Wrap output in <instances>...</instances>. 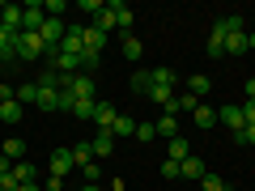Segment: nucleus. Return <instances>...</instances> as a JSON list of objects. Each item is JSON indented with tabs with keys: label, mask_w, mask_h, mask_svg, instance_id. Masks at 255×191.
<instances>
[{
	"label": "nucleus",
	"mask_w": 255,
	"mask_h": 191,
	"mask_svg": "<svg viewBox=\"0 0 255 191\" xmlns=\"http://www.w3.org/2000/svg\"><path fill=\"white\" fill-rule=\"evenodd\" d=\"M94 106H98V102H81V98H77L73 102V115L77 119H94Z\"/></svg>",
	"instance_id": "obj_30"
},
{
	"label": "nucleus",
	"mask_w": 255,
	"mask_h": 191,
	"mask_svg": "<svg viewBox=\"0 0 255 191\" xmlns=\"http://www.w3.org/2000/svg\"><path fill=\"white\" fill-rule=\"evenodd\" d=\"M0 21H4V4H0Z\"/></svg>",
	"instance_id": "obj_46"
},
{
	"label": "nucleus",
	"mask_w": 255,
	"mask_h": 191,
	"mask_svg": "<svg viewBox=\"0 0 255 191\" xmlns=\"http://www.w3.org/2000/svg\"><path fill=\"white\" fill-rule=\"evenodd\" d=\"M209 90H213V81H209V77H200V73H196V77H187V94H191L196 102H204V94H209Z\"/></svg>",
	"instance_id": "obj_20"
},
{
	"label": "nucleus",
	"mask_w": 255,
	"mask_h": 191,
	"mask_svg": "<svg viewBox=\"0 0 255 191\" xmlns=\"http://www.w3.org/2000/svg\"><path fill=\"white\" fill-rule=\"evenodd\" d=\"M162 179H179V162H166L162 166Z\"/></svg>",
	"instance_id": "obj_38"
},
{
	"label": "nucleus",
	"mask_w": 255,
	"mask_h": 191,
	"mask_svg": "<svg viewBox=\"0 0 255 191\" xmlns=\"http://www.w3.org/2000/svg\"><path fill=\"white\" fill-rule=\"evenodd\" d=\"M47 170H51V179H64V174L77 170V162H73V153H68V149H55L51 162H47Z\"/></svg>",
	"instance_id": "obj_4"
},
{
	"label": "nucleus",
	"mask_w": 255,
	"mask_h": 191,
	"mask_svg": "<svg viewBox=\"0 0 255 191\" xmlns=\"http://www.w3.org/2000/svg\"><path fill=\"white\" fill-rule=\"evenodd\" d=\"M21 30H43V21H47V13H43V4L38 0H30V4H21Z\"/></svg>",
	"instance_id": "obj_6"
},
{
	"label": "nucleus",
	"mask_w": 255,
	"mask_h": 191,
	"mask_svg": "<svg viewBox=\"0 0 255 191\" xmlns=\"http://www.w3.org/2000/svg\"><path fill=\"white\" fill-rule=\"evenodd\" d=\"M0 119H4V123H21V119H26V106H21L17 98H13V102H0Z\"/></svg>",
	"instance_id": "obj_17"
},
{
	"label": "nucleus",
	"mask_w": 255,
	"mask_h": 191,
	"mask_svg": "<svg viewBox=\"0 0 255 191\" xmlns=\"http://www.w3.org/2000/svg\"><path fill=\"white\" fill-rule=\"evenodd\" d=\"M73 102H77L73 94H68V90H60V110H73Z\"/></svg>",
	"instance_id": "obj_39"
},
{
	"label": "nucleus",
	"mask_w": 255,
	"mask_h": 191,
	"mask_svg": "<svg viewBox=\"0 0 255 191\" xmlns=\"http://www.w3.org/2000/svg\"><path fill=\"white\" fill-rule=\"evenodd\" d=\"M17 102H21V106H34V102H38V81H21L17 85Z\"/></svg>",
	"instance_id": "obj_25"
},
{
	"label": "nucleus",
	"mask_w": 255,
	"mask_h": 191,
	"mask_svg": "<svg viewBox=\"0 0 255 191\" xmlns=\"http://www.w3.org/2000/svg\"><path fill=\"white\" fill-rule=\"evenodd\" d=\"M0 153L9 157V162H26V140L9 136V140H4V145H0Z\"/></svg>",
	"instance_id": "obj_18"
},
{
	"label": "nucleus",
	"mask_w": 255,
	"mask_h": 191,
	"mask_svg": "<svg viewBox=\"0 0 255 191\" xmlns=\"http://www.w3.org/2000/svg\"><path fill=\"white\" fill-rule=\"evenodd\" d=\"M107 9H111V17H115V26L124 30V34H128V30H132V17H136V13L128 9L124 0H107Z\"/></svg>",
	"instance_id": "obj_8"
},
{
	"label": "nucleus",
	"mask_w": 255,
	"mask_h": 191,
	"mask_svg": "<svg viewBox=\"0 0 255 191\" xmlns=\"http://www.w3.org/2000/svg\"><path fill=\"white\" fill-rule=\"evenodd\" d=\"M13 179L17 183H38V170L30 162H13Z\"/></svg>",
	"instance_id": "obj_27"
},
{
	"label": "nucleus",
	"mask_w": 255,
	"mask_h": 191,
	"mask_svg": "<svg viewBox=\"0 0 255 191\" xmlns=\"http://www.w3.org/2000/svg\"><path fill=\"white\" fill-rule=\"evenodd\" d=\"M90 145H94V157H107V153H115V136H111V127H107V132L98 127V136H94Z\"/></svg>",
	"instance_id": "obj_16"
},
{
	"label": "nucleus",
	"mask_w": 255,
	"mask_h": 191,
	"mask_svg": "<svg viewBox=\"0 0 255 191\" xmlns=\"http://www.w3.org/2000/svg\"><path fill=\"white\" fill-rule=\"evenodd\" d=\"M81 43H85V51H90V55H102V47H107V34H102L98 26H85ZM85 51H81V55H85Z\"/></svg>",
	"instance_id": "obj_11"
},
{
	"label": "nucleus",
	"mask_w": 255,
	"mask_h": 191,
	"mask_svg": "<svg viewBox=\"0 0 255 191\" xmlns=\"http://www.w3.org/2000/svg\"><path fill=\"white\" fill-rule=\"evenodd\" d=\"M17 191H43V183H21Z\"/></svg>",
	"instance_id": "obj_42"
},
{
	"label": "nucleus",
	"mask_w": 255,
	"mask_h": 191,
	"mask_svg": "<svg viewBox=\"0 0 255 191\" xmlns=\"http://www.w3.org/2000/svg\"><path fill=\"white\" fill-rule=\"evenodd\" d=\"M81 34H85V26H68V34H64V43H60V51H64V55H81V51H85V43H81Z\"/></svg>",
	"instance_id": "obj_10"
},
{
	"label": "nucleus",
	"mask_w": 255,
	"mask_h": 191,
	"mask_svg": "<svg viewBox=\"0 0 255 191\" xmlns=\"http://www.w3.org/2000/svg\"><path fill=\"white\" fill-rule=\"evenodd\" d=\"M247 51H255V30H251V34H247Z\"/></svg>",
	"instance_id": "obj_45"
},
{
	"label": "nucleus",
	"mask_w": 255,
	"mask_h": 191,
	"mask_svg": "<svg viewBox=\"0 0 255 191\" xmlns=\"http://www.w3.org/2000/svg\"><path fill=\"white\" fill-rule=\"evenodd\" d=\"M234 140H238V145H255V123H247L243 132H238V136H234Z\"/></svg>",
	"instance_id": "obj_32"
},
{
	"label": "nucleus",
	"mask_w": 255,
	"mask_h": 191,
	"mask_svg": "<svg viewBox=\"0 0 255 191\" xmlns=\"http://www.w3.org/2000/svg\"><path fill=\"white\" fill-rule=\"evenodd\" d=\"M247 98H255V77H251V81H247Z\"/></svg>",
	"instance_id": "obj_44"
},
{
	"label": "nucleus",
	"mask_w": 255,
	"mask_h": 191,
	"mask_svg": "<svg viewBox=\"0 0 255 191\" xmlns=\"http://www.w3.org/2000/svg\"><path fill=\"white\" fill-rule=\"evenodd\" d=\"M68 153H73V162H77V170H85V166L94 162V145H90V140H81V145H73V149H68Z\"/></svg>",
	"instance_id": "obj_21"
},
{
	"label": "nucleus",
	"mask_w": 255,
	"mask_h": 191,
	"mask_svg": "<svg viewBox=\"0 0 255 191\" xmlns=\"http://www.w3.org/2000/svg\"><path fill=\"white\" fill-rule=\"evenodd\" d=\"M204 51H209L213 60H221V55H226V26H221V21H213V30H209V43H204Z\"/></svg>",
	"instance_id": "obj_7"
},
{
	"label": "nucleus",
	"mask_w": 255,
	"mask_h": 191,
	"mask_svg": "<svg viewBox=\"0 0 255 191\" xmlns=\"http://www.w3.org/2000/svg\"><path fill=\"white\" fill-rule=\"evenodd\" d=\"M204 174H209V166H204L200 157H187V162H179V179H196V183H200Z\"/></svg>",
	"instance_id": "obj_13"
},
{
	"label": "nucleus",
	"mask_w": 255,
	"mask_h": 191,
	"mask_svg": "<svg viewBox=\"0 0 255 191\" xmlns=\"http://www.w3.org/2000/svg\"><path fill=\"white\" fill-rule=\"evenodd\" d=\"M119 51H124V60L136 64L140 55H145V43H140V38H132V34H124V47H119Z\"/></svg>",
	"instance_id": "obj_23"
},
{
	"label": "nucleus",
	"mask_w": 255,
	"mask_h": 191,
	"mask_svg": "<svg viewBox=\"0 0 255 191\" xmlns=\"http://www.w3.org/2000/svg\"><path fill=\"white\" fill-rule=\"evenodd\" d=\"M17 187H21V183L13 179V174H0V191H17Z\"/></svg>",
	"instance_id": "obj_35"
},
{
	"label": "nucleus",
	"mask_w": 255,
	"mask_h": 191,
	"mask_svg": "<svg viewBox=\"0 0 255 191\" xmlns=\"http://www.w3.org/2000/svg\"><path fill=\"white\" fill-rule=\"evenodd\" d=\"M149 98L162 102V106L174 98V68H166V64H157V68H153V85H149Z\"/></svg>",
	"instance_id": "obj_1"
},
{
	"label": "nucleus",
	"mask_w": 255,
	"mask_h": 191,
	"mask_svg": "<svg viewBox=\"0 0 255 191\" xmlns=\"http://www.w3.org/2000/svg\"><path fill=\"white\" fill-rule=\"evenodd\" d=\"M128 85H132L136 94H145V98H149V85H153V68H140V73H132V81H128Z\"/></svg>",
	"instance_id": "obj_24"
},
{
	"label": "nucleus",
	"mask_w": 255,
	"mask_h": 191,
	"mask_svg": "<svg viewBox=\"0 0 255 191\" xmlns=\"http://www.w3.org/2000/svg\"><path fill=\"white\" fill-rule=\"evenodd\" d=\"M157 132H153V123H136V140H153Z\"/></svg>",
	"instance_id": "obj_34"
},
{
	"label": "nucleus",
	"mask_w": 255,
	"mask_h": 191,
	"mask_svg": "<svg viewBox=\"0 0 255 191\" xmlns=\"http://www.w3.org/2000/svg\"><path fill=\"white\" fill-rule=\"evenodd\" d=\"M60 90H68L73 98H81V102H94V77H90V73L64 77V81H60Z\"/></svg>",
	"instance_id": "obj_3"
},
{
	"label": "nucleus",
	"mask_w": 255,
	"mask_h": 191,
	"mask_svg": "<svg viewBox=\"0 0 255 191\" xmlns=\"http://www.w3.org/2000/svg\"><path fill=\"white\" fill-rule=\"evenodd\" d=\"M217 123H226L230 132H234V136H238V132H243V127H247V119H243V106H234V102H226V106L217 110Z\"/></svg>",
	"instance_id": "obj_5"
},
{
	"label": "nucleus",
	"mask_w": 255,
	"mask_h": 191,
	"mask_svg": "<svg viewBox=\"0 0 255 191\" xmlns=\"http://www.w3.org/2000/svg\"><path fill=\"white\" fill-rule=\"evenodd\" d=\"M38 110H60V90H38Z\"/></svg>",
	"instance_id": "obj_26"
},
{
	"label": "nucleus",
	"mask_w": 255,
	"mask_h": 191,
	"mask_svg": "<svg viewBox=\"0 0 255 191\" xmlns=\"http://www.w3.org/2000/svg\"><path fill=\"white\" fill-rule=\"evenodd\" d=\"M64 9H68V4H64V0H43V13H47V17H60Z\"/></svg>",
	"instance_id": "obj_31"
},
{
	"label": "nucleus",
	"mask_w": 255,
	"mask_h": 191,
	"mask_svg": "<svg viewBox=\"0 0 255 191\" xmlns=\"http://www.w3.org/2000/svg\"><path fill=\"white\" fill-rule=\"evenodd\" d=\"M247 51V30H238V34H226V55H243Z\"/></svg>",
	"instance_id": "obj_28"
},
{
	"label": "nucleus",
	"mask_w": 255,
	"mask_h": 191,
	"mask_svg": "<svg viewBox=\"0 0 255 191\" xmlns=\"http://www.w3.org/2000/svg\"><path fill=\"white\" fill-rule=\"evenodd\" d=\"M191 119H196V127H200V132H209V127H217V106L200 102V106L191 110Z\"/></svg>",
	"instance_id": "obj_12"
},
{
	"label": "nucleus",
	"mask_w": 255,
	"mask_h": 191,
	"mask_svg": "<svg viewBox=\"0 0 255 191\" xmlns=\"http://www.w3.org/2000/svg\"><path fill=\"white\" fill-rule=\"evenodd\" d=\"M0 174H13V162H9L4 153H0Z\"/></svg>",
	"instance_id": "obj_41"
},
{
	"label": "nucleus",
	"mask_w": 255,
	"mask_h": 191,
	"mask_svg": "<svg viewBox=\"0 0 255 191\" xmlns=\"http://www.w3.org/2000/svg\"><path fill=\"white\" fill-rule=\"evenodd\" d=\"M81 174H85V183H102V170H98V162H90Z\"/></svg>",
	"instance_id": "obj_33"
},
{
	"label": "nucleus",
	"mask_w": 255,
	"mask_h": 191,
	"mask_svg": "<svg viewBox=\"0 0 255 191\" xmlns=\"http://www.w3.org/2000/svg\"><path fill=\"white\" fill-rule=\"evenodd\" d=\"M77 191H102V187H98V183H81V187H77Z\"/></svg>",
	"instance_id": "obj_43"
},
{
	"label": "nucleus",
	"mask_w": 255,
	"mask_h": 191,
	"mask_svg": "<svg viewBox=\"0 0 255 191\" xmlns=\"http://www.w3.org/2000/svg\"><path fill=\"white\" fill-rule=\"evenodd\" d=\"M243 119H247V123H255V98L243 102Z\"/></svg>",
	"instance_id": "obj_37"
},
{
	"label": "nucleus",
	"mask_w": 255,
	"mask_h": 191,
	"mask_svg": "<svg viewBox=\"0 0 255 191\" xmlns=\"http://www.w3.org/2000/svg\"><path fill=\"white\" fill-rule=\"evenodd\" d=\"M111 136H136V119H132V115H119L115 119V123H111Z\"/></svg>",
	"instance_id": "obj_22"
},
{
	"label": "nucleus",
	"mask_w": 255,
	"mask_h": 191,
	"mask_svg": "<svg viewBox=\"0 0 255 191\" xmlns=\"http://www.w3.org/2000/svg\"><path fill=\"white\" fill-rule=\"evenodd\" d=\"M38 183H43V191H60L64 187V179H38Z\"/></svg>",
	"instance_id": "obj_40"
},
{
	"label": "nucleus",
	"mask_w": 255,
	"mask_h": 191,
	"mask_svg": "<svg viewBox=\"0 0 255 191\" xmlns=\"http://www.w3.org/2000/svg\"><path fill=\"white\" fill-rule=\"evenodd\" d=\"M153 132H157L162 140H174V136H179V115H157Z\"/></svg>",
	"instance_id": "obj_14"
},
{
	"label": "nucleus",
	"mask_w": 255,
	"mask_h": 191,
	"mask_svg": "<svg viewBox=\"0 0 255 191\" xmlns=\"http://www.w3.org/2000/svg\"><path fill=\"white\" fill-rule=\"evenodd\" d=\"M43 55H47L43 34H38V30H21V34H17V60L34 64V60H43Z\"/></svg>",
	"instance_id": "obj_2"
},
{
	"label": "nucleus",
	"mask_w": 255,
	"mask_h": 191,
	"mask_svg": "<svg viewBox=\"0 0 255 191\" xmlns=\"http://www.w3.org/2000/svg\"><path fill=\"white\" fill-rule=\"evenodd\" d=\"M187 157H191V140L187 136L166 140V162H187Z\"/></svg>",
	"instance_id": "obj_9"
},
{
	"label": "nucleus",
	"mask_w": 255,
	"mask_h": 191,
	"mask_svg": "<svg viewBox=\"0 0 255 191\" xmlns=\"http://www.w3.org/2000/svg\"><path fill=\"white\" fill-rule=\"evenodd\" d=\"M21 17H26V13H21V4H4V21H0V26L13 30V34H21Z\"/></svg>",
	"instance_id": "obj_19"
},
{
	"label": "nucleus",
	"mask_w": 255,
	"mask_h": 191,
	"mask_svg": "<svg viewBox=\"0 0 255 191\" xmlns=\"http://www.w3.org/2000/svg\"><path fill=\"white\" fill-rule=\"evenodd\" d=\"M115 119H119V110L111 106V102H98V106H94V127H102V132H107Z\"/></svg>",
	"instance_id": "obj_15"
},
{
	"label": "nucleus",
	"mask_w": 255,
	"mask_h": 191,
	"mask_svg": "<svg viewBox=\"0 0 255 191\" xmlns=\"http://www.w3.org/2000/svg\"><path fill=\"white\" fill-rule=\"evenodd\" d=\"M174 102H179V110H196V106H200V102L191 98V94H183V98H174Z\"/></svg>",
	"instance_id": "obj_36"
},
{
	"label": "nucleus",
	"mask_w": 255,
	"mask_h": 191,
	"mask_svg": "<svg viewBox=\"0 0 255 191\" xmlns=\"http://www.w3.org/2000/svg\"><path fill=\"white\" fill-rule=\"evenodd\" d=\"M200 187H204V191H230V183L221 179V174H204V179H200Z\"/></svg>",
	"instance_id": "obj_29"
}]
</instances>
